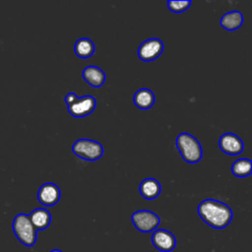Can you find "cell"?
<instances>
[{"label":"cell","mask_w":252,"mask_h":252,"mask_svg":"<svg viewBox=\"0 0 252 252\" xmlns=\"http://www.w3.org/2000/svg\"><path fill=\"white\" fill-rule=\"evenodd\" d=\"M197 211L202 220L216 229H221L227 226L233 216L228 205L215 199L203 200L198 205Z\"/></svg>","instance_id":"cell-1"},{"label":"cell","mask_w":252,"mask_h":252,"mask_svg":"<svg viewBox=\"0 0 252 252\" xmlns=\"http://www.w3.org/2000/svg\"><path fill=\"white\" fill-rule=\"evenodd\" d=\"M176 148L181 158L189 163H196L202 158V147L199 141L189 133L178 134L175 140Z\"/></svg>","instance_id":"cell-2"},{"label":"cell","mask_w":252,"mask_h":252,"mask_svg":"<svg viewBox=\"0 0 252 252\" xmlns=\"http://www.w3.org/2000/svg\"><path fill=\"white\" fill-rule=\"evenodd\" d=\"M12 227L16 237L22 244L31 247L35 243L37 230L31 222L28 215L24 213L18 214L13 220Z\"/></svg>","instance_id":"cell-3"},{"label":"cell","mask_w":252,"mask_h":252,"mask_svg":"<svg viewBox=\"0 0 252 252\" xmlns=\"http://www.w3.org/2000/svg\"><path fill=\"white\" fill-rule=\"evenodd\" d=\"M65 102L68 106V112L74 117H85L91 114L96 104V100L93 95L77 96L73 92L66 94Z\"/></svg>","instance_id":"cell-4"},{"label":"cell","mask_w":252,"mask_h":252,"mask_svg":"<svg viewBox=\"0 0 252 252\" xmlns=\"http://www.w3.org/2000/svg\"><path fill=\"white\" fill-rule=\"evenodd\" d=\"M72 152L82 159L96 160L103 154V148L100 143L91 139H79L74 142Z\"/></svg>","instance_id":"cell-5"},{"label":"cell","mask_w":252,"mask_h":252,"mask_svg":"<svg viewBox=\"0 0 252 252\" xmlns=\"http://www.w3.org/2000/svg\"><path fill=\"white\" fill-rule=\"evenodd\" d=\"M134 226L141 232H151L157 229L160 222L159 217L149 210H139L131 215Z\"/></svg>","instance_id":"cell-6"},{"label":"cell","mask_w":252,"mask_h":252,"mask_svg":"<svg viewBox=\"0 0 252 252\" xmlns=\"http://www.w3.org/2000/svg\"><path fill=\"white\" fill-rule=\"evenodd\" d=\"M163 51V43L157 37H151L144 40L138 47V57L145 61L150 62L157 59Z\"/></svg>","instance_id":"cell-7"},{"label":"cell","mask_w":252,"mask_h":252,"mask_svg":"<svg viewBox=\"0 0 252 252\" xmlns=\"http://www.w3.org/2000/svg\"><path fill=\"white\" fill-rule=\"evenodd\" d=\"M151 240L155 248L161 252H170L176 246L175 236L169 230L163 228L155 229Z\"/></svg>","instance_id":"cell-8"},{"label":"cell","mask_w":252,"mask_h":252,"mask_svg":"<svg viewBox=\"0 0 252 252\" xmlns=\"http://www.w3.org/2000/svg\"><path fill=\"white\" fill-rule=\"evenodd\" d=\"M61 196L59 187L51 182L42 184L37 190V200L43 206H54L58 203Z\"/></svg>","instance_id":"cell-9"},{"label":"cell","mask_w":252,"mask_h":252,"mask_svg":"<svg viewBox=\"0 0 252 252\" xmlns=\"http://www.w3.org/2000/svg\"><path fill=\"white\" fill-rule=\"evenodd\" d=\"M220 149L226 155L236 156L243 151V142L233 133H224L219 139Z\"/></svg>","instance_id":"cell-10"},{"label":"cell","mask_w":252,"mask_h":252,"mask_svg":"<svg viewBox=\"0 0 252 252\" xmlns=\"http://www.w3.org/2000/svg\"><path fill=\"white\" fill-rule=\"evenodd\" d=\"M83 79L94 88L101 87L105 82V74L104 72L97 66L91 65L87 66L83 69L82 72Z\"/></svg>","instance_id":"cell-11"},{"label":"cell","mask_w":252,"mask_h":252,"mask_svg":"<svg viewBox=\"0 0 252 252\" xmlns=\"http://www.w3.org/2000/svg\"><path fill=\"white\" fill-rule=\"evenodd\" d=\"M28 216L36 230L47 228L51 222V215L49 211L44 208H36L32 210Z\"/></svg>","instance_id":"cell-12"},{"label":"cell","mask_w":252,"mask_h":252,"mask_svg":"<svg viewBox=\"0 0 252 252\" xmlns=\"http://www.w3.org/2000/svg\"><path fill=\"white\" fill-rule=\"evenodd\" d=\"M161 191L159 182L152 177L145 178L139 185V192L143 198L147 200H153L157 198Z\"/></svg>","instance_id":"cell-13"},{"label":"cell","mask_w":252,"mask_h":252,"mask_svg":"<svg viewBox=\"0 0 252 252\" xmlns=\"http://www.w3.org/2000/svg\"><path fill=\"white\" fill-rule=\"evenodd\" d=\"M134 104L140 109H149L155 103V94L150 89H139L133 95Z\"/></svg>","instance_id":"cell-14"},{"label":"cell","mask_w":252,"mask_h":252,"mask_svg":"<svg viewBox=\"0 0 252 252\" xmlns=\"http://www.w3.org/2000/svg\"><path fill=\"white\" fill-rule=\"evenodd\" d=\"M243 23V16L239 11H229L222 15L220 20V26L227 31H235L241 27Z\"/></svg>","instance_id":"cell-15"},{"label":"cell","mask_w":252,"mask_h":252,"mask_svg":"<svg viewBox=\"0 0 252 252\" xmlns=\"http://www.w3.org/2000/svg\"><path fill=\"white\" fill-rule=\"evenodd\" d=\"M74 52L80 58H89L94 52V44L90 38L81 37L74 44Z\"/></svg>","instance_id":"cell-16"},{"label":"cell","mask_w":252,"mask_h":252,"mask_svg":"<svg viewBox=\"0 0 252 252\" xmlns=\"http://www.w3.org/2000/svg\"><path fill=\"white\" fill-rule=\"evenodd\" d=\"M252 161L249 158H238L231 164V172L237 177H246L251 174Z\"/></svg>","instance_id":"cell-17"},{"label":"cell","mask_w":252,"mask_h":252,"mask_svg":"<svg viewBox=\"0 0 252 252\" xmlns=\"http://www.w3.org/2000/svg\"><path fill=\"white\" fill-rule=\"evenodd\" d=\"M191 5L190 0H184V1H174L169 0L167 1V7L168 9L173 13H182L186 11Z\"/></svg>","instance_id":"cell-18"},{"label":"cell","mask_w":252,"mask_h":252,"mask_svg":"<svg viewBox=\"0 0 252 252\" xmlns=\"http://www.w3.org/2000/svg\"><path fill=\"white\" fill-rule=\"evenodd\" d=\"M49 252H62V251L59 250V249H53V250H51V251H49Z\"/></svg>","instance_id":"cell-19"}]
</instances>
